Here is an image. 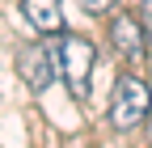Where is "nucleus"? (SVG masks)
Masks as SVG:
<instances>
[{
	"label": "nucleus",
	"instance_id": "nucleus-4",
	"mask_svg": "<svg viewBox=\"0 0 152 148\" xmlns=\"http://www.w3.org/2000/svg\"><path fill=\"white\" fill-rule=\"evenodd\" d=\"M106 38H110V47L118 51L127 64L148 59V26L140 21V13H127V9L110 13V21H106Z\"/></svg>",
	"mask_w": 152,
	"mask_h": 148
},
{
	"label": "nucleus",
	"instance_id": "nucleus-1",
	"mask_svg": "<svg viewBox=\"0 0 152 148\" xmlns=\"http://www.w3.org/2000/svg\"><path fill=\"white\" fill-rule=\"evenodd\" d=\"M152 123V85L140 72H123L110 93V127L114 131H135Z\"/></svg>",
	"mask_w": 152,
	"mask_h": 148
},
{
	"label": "nucleus",
	"instance_id": "nucleus-7",
	"mask_svg": "<svg viewBox=\"0 0 152 148\" xmlns=\"http://www.w3.org/2000/svg\"><path fill=\"white\" fill-rule=\"evenodd\" d=\"M140 21L152 30V0H140Z\"/></svg>",
	"mask_w": 152,
	"mask_h": 148
},
{
	"label": "nucleus",
	"instance_id": "nucleus-2",
	"mask_svg": "<svg viewBox=\"0 0 152 148\" xmlns=\"http://www.w3.org/2000/svg\"><path fill=\"white\" fill-rule=\"evenodd\" d=\"M55 59H59V76L68 81L72 97H89V81H93V64H97V47H93L85 34H59Z\"/></svg>",
	"mask_w": 152,
	"mask_h": 148
},
{
	"label": "nucleus",
	"instance_id": "nucleus-3",
	"mask_svg": "<svg viewBox=\"0 0 152 148\" xmlns=\"http://www.w3.org/2000/svg\"><path fill=\"white\" fill-rule=\"evenodd\" d=\"M17 64V76H21L34 93H47V89L55 85V76H59V59H55V51L47 42H21L13 55Z\"/></svg>",
	"mask_w": 152,
	"mask_h": 148
},
{
	"label": "nucleus",
	"instance_id": "nucleus-6",
	"mask_svg": "<svg viewBox=\"0 0 152 148\" xmlns=\"http://www.w3.org/2000/svg\"><path fill=\"white\" fill-rule=\"evenodd\" d=\"M85 13H93V17H106L110 9H118V0H76Z\"/></svg>",
	"mask_w": 152,
	"mask_h": 148
},
{
	"label": "nucleus",
	"instance_id": "nucleus-5",
	"mask_svg": "<svg viewBox=\"0 0 152 148\" xmlns=\"http://www.w3.org/2000/svg\"><path fill=\"white\" fill-rule=\"evenodd\" d=\"M21 13L42 38H59L64 34V4L59 0H21Z\"/></svg>",
	"mask_w": 152,
	"mask_h": 148
}]
</instances>
